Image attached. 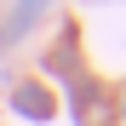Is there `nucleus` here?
I'll return each mask as SVG.
<instances>
[{
  "label": "nucleus",
  "mask_w": 126,
  "mask_h": 126,
  "mask_svg": "<svg viewBox=\"0 0 126 126\" xmlns=\"http://www.w3.org/2000/svg\"><path fill=\"white\" fill-rule=\"evenodd\" d=\"M12 109H17V115H23V120H52V115H57V103H52L46 92H40V86H34V80H23V86H17V92H12Z\"/></svg>",
  "instance_id": "1"
},
{
  "label": "nucleus",
  "mask_w": 126,
  "mask_h": 126,
  "mask_svg": "<svg viewBox=\"0 0 126 126\" xmlns=\"http://www.w3.org/2000/svg\"><path fill=\"white\" fill-rule=\"evenodd\" d=\"M40 6H46V0H17V17H12V29H6V34H23L34 17H40Z\"/></svg>",
  "instance_id": "2"
},
{
  "label": "nucleus",
  "mask_w": 126,
  "mask_h": 126,
  "mask_svg": "<svg viewBox=\"0 0 126 126\" xmlns=\"http://www.w3.org/2000/svg\"><path fill=\"white\" fill-rule=\"evenodd\" d=\"M0 40H6V34H0Z\"/></svg>",
  "instance_id": "3"
}]
</instances>
